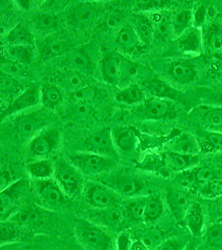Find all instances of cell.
Instances as JSON below:
<instances>
[{
	"label": "cell",
	"instance_id": "obj_11",
	"mask_svg": "<svg viewBox=\"0 0 222 250\" xmlns=\"http://www.w3.org/2000/svg\"><path fill=\"white\" fill-rule=\"evenodd\" d=\"M41 104V88L37 86H30L24 91L15 97L9 104L1 111V121L12 115L23 113L35 108Z\"/></svg>",
	"mask_w": 222,
	"mask_h": 250
},
{
	"label": "cell",
	"instance_id": "obj_37",
	"mask_svg": "<svg viewBox=\"0 0 222 250\" xmlns=\"http://www.w3.org/2000/svg\"><path fill=\"white\" fill-rule=\"evenodd\" d=\"M147 196L133 197L128 201L125 208H123L126 218L131 221H143L145 213Z\"/></svg>",
	"mask_w": 222,
	"mask_h": 250
},
{
	"label": "cell",
	"instance_id": "obj_33",
	"mask_svg": "<svg viewBox=\"0 0 222 250\" xmlns=\"http://www.w3.org/2000/svg\"><path fill=\"white\" fill-rule=\"evenodd\" d=\"M121 60V72H120V85L123 88L126 86L135 83V81L139 80L143 74V66L137 62L125 58H120Z\"/></svg>",
	"mask_w": 222,
	"mask_h": 250
},
{
	"label": "cell",
	"instance_id": "obj_43",
	"mask_svg": "<svg viewBox=\"0 0 222 250\" xmlns=\"http://www.w3.org/2000/svg\"><path fill=\"white\" fill-rule=\"evenodd\" d=\"M205 245L212 249H222V222L212 223L203 233Z\"/></svg>",
	"mask_w": 222,
	"mask_h": 250
},
{
	"label": "cell",
	"instance_id": "obj_1",
	"mask_svg": "<svg viewBox=\"0 0 222 250\" xmlns=\"http://www.w3.org/2000/svg\"><path fill=\"white\" fill-rule=\"evenodd\" d=\"M74 234L85 250H114L115 243L109 232L89 219H77Z\"/></svg>",
	"mask_w": 222,
	"mask_h": 250
},
{
	"label": "cell",
	"instance_id": "obj_55",
	"mask_svg": "<svg viewBox=\"0 0 222 250\" xmlns=\"http://www.w3.org/2000/svg\"><path fill=\"white\" fill-rule=\"evenodd\" d=\"M133 243H131V238L129 233H122L117 239V250H131Z\"/></svg>",
	"mask_w": 222,
	"mask_h": 250
},
{
	"label": "cell",
	"instance_id": "obj_57",
	"mask_svg": "<svg viewBox=\"0 0 222 250\" xmlns=\"http://www.w3.org/2000/svg\"><path fill=\"white\" fill-rule=\"evenodd\" d=\"M13 184L11 183V174L7 169L2 168L1 174H0V188L1 191L3 190L4 188L9 187V185Z\"/></svg>",
	"mask_w": 222,
	"mask_h": 250
},
{
	"label": "cell",
	"instance_id": "obj_5",
	"mask_svg": "<svg viewBox=\"0 0 222 250\" xmlns=\"http://www.w3.org/2000/svg\"><path fill=\"white\" fill-rule=\"evenodd\" d=\"M101 183L111 188L120 196H140L144 188L143 183L129 171H120L112 173H104Z\"/></svg>",
	"mask_w": 222,
	"mask_h": 250
},
{
	"label": "cell",
	"instance_id": "obj_10",
	"mask_svg": "<svg viewBox=\"0 0 222 250\" xmlns=\"http://www.w3.org/2000/svg\"><path fill=\"white\" fill-rule=\"evenodd\" d=\"M30 189L29 183L25 179H19L6 188L0 193L1 221L7 220L16 212L18 202L24 198Z\"/></svg>",
	"mask_w": 222,
	"mask_h": 250
},
{
	"label": "cell",
	"instance_id": "obj_32",
	"mask_svg": "<svg viewBox=\"0 0 222 250\" xmlns=\"http://www.w3.org/2000/svg\"><path fill=\"white\" fill-rule=\"evenodd\" d=\"M63 91L57 84L49 83L41 88V104L46 109H56L63 104Z\"/></svg>",
	"mask_w": 222,
	"mask_h": 250
},
{
	"label": "cell",
	"instance_id": "obj_16",
	"mask_svg": "<svg viewBox=\"0 0 222 250\" xmlns=\"http://www.w3.org/2000/svg\"><path fill=\"white\" fill-rule=\"evenodd\" d=\"M44 217H46L45 213L39 208L26 206L16 211L9 219L20 225L26 230H29L42 225Z\"/></svg>",
	"mask_w": 222,
	"mask_h": 250
},
{
	"label": "cell",
	"instance_id": "obj_60",
	"mask_svg": "<svg viewBox=\"0 0 222 250\" xmlns=\"http://www.w3.org/2000/svg\"><path fill=\"white\" fill-rule=\"evenodd\" d=\"M185 250H197V248L195 245V244L189 242V244H188L187 246L185 248Z\"/></svg>",
	"mask_w": 222,
	"mask_h": 250
},
{
	"label": "cell",
	"instance_id": "obj_51",
	"mask_svg": "<svg viewBox=\"0 0 222 250\" xmlns=\"http://www.w3.org/2000/svg\"><path fill=\"white\" fill-rule=\"evenodd\" d=\"M188 244L187 239L173 237L163 240L154 250H185Z\"/></svg>",
	"mask_w": 222,
	"mask_h": 250
},
{
	"label": "cell",
	"instance_id": "obj_46",
	"mask_svg": "<svg viewBox=\"0 0 222 250\" xmlns=\"http://www.w3.org/2000/svg\"><path fill=\"white\" fill-rule=\"evenodd\" d=\"M124 217V210L120 207V205L102 210V219L104 224L111 227L119 226L122 224Z\"/></svg>",
	"mask_w": 222,
	"mask_h": 250
},
{
	"label": "cell",
	"instance_id": "obj_3",
	"mask_svg": "<svg viewBox=\"0 0 222 250\" xmlns=\"http://www.w3.org/2000/svg\"><path fill=\"white\" fill-rule=\"evenodd\" d=\"M54 179L69 198L83 194L86 183L83 174L68 159H59L55 162Z\"/></svg>",
	"mask_w": 222,
	"mask_h": 250
},
{
	"label": "cell",
	"instance_id": "obj_44",
	"mask_svg": "<svg viewBox=\"0 0 222 250\" xmlns=\"http://www.w3.org/2000/svg\"><path fill=\"white\" fill-rule=\"evenodd\" d=\"M34 25L40 33H51L57 28V18L50 13H39L34 19Z\"/></svg>",
	"mask_w": 222,
	"mask_h": 250
},
{
	"label": "cell",
	"instance_id": "obj_29",
	"mask_svg": "<svg viewBox=\"0 0 222 250\" xmlns=\"http://www.w3.org/2000/svg\"><path fill=\"white\" fill-rule=\"evenodd\" d=\"M6 42L9 45H33L35 44V35L29 26L18 23L6 34Z\"/></svg>",
	"mask_w": 222,
	"mask_h": 250
},
{
	"label": "cell",
	"instance_id": "obj_31",
	"mask_svg": "<svg viewBox=\"0 0 222 250\" xmlns=\"http://www.w3.org/2000/svg\"><path fill=\"white\" fill-rule=\"evenodd\" d=\"M117 102L127 105L139 104L145 100V91L141 84L137 83L122 88L115 95Z\"/></svg>",
	"mask_w": 222,
	"mask_h": 250
},
{
	"label": "cell",
	"instance_id": "obj_47",
	"mask_svg": "<svg viewBox=\"0 0 222 250\" xmlns=\"http://www.w3.org/2000/svg\"><path fill=\"white\" fill-rule=\"evenodd\" d=\"M191 177H192V183H197L201 185V187L206 183L210 182L213 179H217L216 173L212 168L208 166H202V167H196L191 170Z\"/></svg>",
	"mask_w": 222,
	"mask_h": 250
},
{
	"label": "cell",
	"instance_id": "obj_19",
	"mask_svg": "<svg viewBox=\"0 0 222 250\" xmlns=\"http://www.w3.org/2000/svg\"><path fill=\"white\" fill-rule=\"evenodd\" d=\"M115 42L119 49L129 54H136L143 46L131 23L118 29Z\"/></svg>",
	"mask_w": 222,
	"mask_h": 250
},
{
	"label": "cell",
	"instance_id": "obj_13",
	"mask_svg": "<svg viewBox=\"0 0 222 250\" xmlns=\"http://www.w3.org/2000/svg\"><path fill=\"white\" fill-rule=\"evenodd\" d=\"M101 12L102 9L97 3L89 2L76 3L69 10V23L76 29H88L97 22Z\"/></svg>",
	"mask_w": 222,
	"mask_h": 250
},
{
	"label": "cell",
	"instance_id": "obj_22",
	"mask_svg": "<svg viewBox=\"0 0 222 250\" xmlns=\"http://www.w3.org/2000/svg\"><path fill=\"white\" fill-rule=\"evenodd\" d=\"M197 115L201 125L206 130L222 132V106H200Z\"/></svg>",
	"mask_w": 222,
	"mask_h": 250
},
{
	"label": "cell",
	"instance_id": "obj_8",
	"mask_svg": "<svg viewBox=\"0 0 222 250\" xmlns=\"http://www.w3.org/2000/svg\"><path fill=\"white\" fill-rule=\"evenodd\" d=\"M35 188L40 201L48 209H59L64 207L69 201V197L54 178L35 180Z\"/></svg>",
	"mask_w": 222,
	"mask_h": 250
},
{
	"label": "cell",
	"instance_id": "obj_48",
	"mask_svg": "<svg viewBox=\"0 0 222 250\" xmlns=\"http://www.w3.org/2000/svg\"><path fill=\"white\" fill-rule=\"evenodd\" d=\"M1 72L15 78L26 77L28 75V69L25 65H23L9 59L3 60L2 61Z\"/></svg>",
	"mask_w": 222,
	"mask_h": 250
},
{
	"label": "cell",
	"instance_id": "obj_12",
	"mask_svg": "<svg viewBox=\"0 0 222 250\" xmlns=\"http://www.w3.org/2000/svg\"><path fill=\"white\" fill-rule=\"evenodd\" d=\"M86 152L109 157L111 159L117 158V148L114 145L111 129L104 128L95 131L90 134L84 142Z\"/></svg>",
	"mask_w": 222,
	"mask_h": 250
},
{
	"label": "cell",
	"instance_id": "obj_45",
	"mask_svg": "<svg viewBox=\"0 0 222 250\" xmlns=\"http://www.w3.org/2000/svg\"><path fill=\"white\" fill-rule=\"evenodd\" d=\"M203 39H205V44L210 50L222 51V27L220 24L216 23L210 26Z\"/></svg>",
	"mask_w": 222,
	"mask_h": 250
},
{
	"label": "cell",
	"instance_id": "obj_40",
	"mask_svg": "<svg viewBox=\"0 0 222 250\" xmlns=\"http://www.w3.org/2000/svg\"><path fill=\"white\" fill-rule=\"evenodd\" d=\"M69 44L63 40H54L46 42L41 49V58L43 60H53L62 57L68 52Z\"/></svg>",
	"mask_w": 222,
	"mask_h": 250
},
{
	"label": "cell",
	"instance_id": "obj_30",
	"mask_svg": "<svg viewBox=\"0 0 222 250\" xmlns=\"http://www.w3.org/2000/svg\"><path fill=\"white\" fill-rule=\"evenodd\" d=\"M27 171L34 180H44L54 178L55 163L48 159H36L28 163Z\"/></svg>",
	"mask_w": 222,
	"mask_h": 250
},
{
	"label": "cell",
	"instance_id": "obj_59",
	"mask_svg": "<svg viewBox=\"0 0 222 250\" xmlns=\"http://www.w3.org/2000/svg\"><path fill=\"white\" fill-rule=\"evenodd\" d=\"M215 162H216L217 165H218L220 167H222V152L217 153V157L215 158Z\"/></svg>",
	"mask_w": 222,
	"mask_h": 250
},
{
	"label": "cell",
	"instance_id": "obj_15",
	"mask_svg": "<svg viewBox=\"0 0 222 250\" xmlns=\"http://www.w3.org/2000/svg\"><path fill=\"white\" fill-rule=\"evenodd\" d=\"M63 68L77 72L82 75H91L94 73L93 61L87 50L77 48L67 54L63 61Z\"/></svg>",
	"mask_w": 222,
	"mask_h": 250
},
{
	"label": "cell",
	"instance_id": "obj_35",
	"mask_svg": "<svg viewBox=\"0 0 222 250\" xmlns=\"http://www.w3.org/2000/svg\"><path fill=\"white\" fill-rule=\"evenodd\" d=\"M1 245H9L18 242L24 238L26 229L9 219L1 221Z\"/></svg>",
	"mask_w": 222,
	"mask_h": 250
},
{
	"label": "cell",
	"instance_id": "obj_52",
	"mask_svg": "<svg viewBox=\"0 0 222 250\" xmlns=\"http://www.w3.org/2000/svg\"><path fill=\"white\" fill-rule=\"evenodd\" d=\"M124 20L125 15L122 10L117 9H111L106 16V25L111 29H120L125 24Z\"/></svg>",
	"mask_w": 222,
	"mask_h": 250
},
{
	"label": "cell",
	"instance_id": "obj_41",
	"mask_svg": "<svg viewBox=\"0 0 222 250\" xmlns=\"http://www.w3.org/2000/svg\"><path fill=\"white\" fill-rule=\"evenodd\" d=\"M25 89L26 88L22 85V83H20L19 81L17 80V78L13 77L1 72L0 91L2 95L16 97Z\"/></svg>",
	"mask_w": 222,
	"mask_h": 250
},
{
	"label": "cell",
	"instance_id": "obj_2",
	"mask_svg": "<svg viewBox=\"0 0 222 250\" xmlns=\"http://www.w3.org/2000/svg\"><path fill=\"white\" fill-rule=\"evenodd\" d=\"M66 159L83 175L89 177L102 176L116 164L114 159L86 151L71 152Z\"/></svg>",
	"mask_w": 222,
	"mask_h": 250
},
{
	"label": "cell",
	"instance_id": "obj_49",
	"mask_svg": "<svg viewBox=\"0 0 222 250\" xmlns=\"http://www.w3.org/2000/svg\"><path fill=\"white\" fill-rule=\"evenodd\" d=\"M200 194L209 200L222 196V180L213 179L203 185L200 189Z\"/></svg>",
	"mask_w": 222,
	"mask_h": 250
},
{
	"label": "cell",
	"instance_id": "obj_25",
	"mask_svg": "<svg viewBox=\"0 0 222 250\" xmlns=\"http://www.w3.org/2000/svg\"><path fill=\"white\" fill-rule=\"evenodd\" d=\"M114 145L118 150L129 154L137 146V138L133 131L126 127H118L111 129Z\"/></svg>",
	"mask_w": 222,
	"mask_h": 250
},
{
	"label": "cell",
	"instance_id": "obj_34",
	"mask_svg": "<svg viewBox=\"0 0 222 250\" xmlns=\"http://www.w3.org/2000/svg\"><path fill=\"white\" fill-rule=\"evenodd\" d=\"M151 22L153 23L155 34L163 40H166L173 34L171 19L172 15H170L167 12L156 11L149 15Z\"/></svg>",
	"mask_w": 222,
	"mask_h": 250
},
{
	"label": "cell",
	"instance_id": "obj_38",
	"mask_svg": "<svg viewBox=\"0 0 222 250\" xmlns=\"http://www.w3.org/2000/svg\"><path fill=\"white\" fill-rule=\"evenodd\" d=\"M193 19V13L189 9H181L175 12L171 19L174 35L179 38L190 29Z\"/></svg>",
	"mask_w": 222,
	"mask_h": 250
},
{
	"label": "cell",
	"instance_id": "obj_61",
	"mask_svg": "<svg viewBox=\"0 0 222 250\" xmlns=\"http://www.w3.org/2000/svg\"><path fill=\"white\" fill-rule=\"evenodd\" d=\"M221 103L222 104V96L221 97Z\"/></svg>",
	"mask_w": 222,
	"mask_h": 250
},
{
	"label": "cell",
	"instance_id": "obj_18",
	"mask_svg": "<svg viewBox=\"0 0 222 250\" xmlns=\"http://www.w3.org/2000/svg\"><path fill=\"white\" fill-rule=\"evenodd\" d=\"M191 202L190 194L182 189H171L166 193L168 208L178 221H184L185 213Z\"/></svg>",
	"mask_w": 222,
	"mask_h": 250
},
{
	"label": "cell",
	"instance_id": "obj_36",
	"mask_svg": "<svg viewBox=\"0 0 222 250\" xmlns=\"http://www.w3.org/2000/svg\"><path fill=\"white\" fill-rule=\"evenodd\" d=\"M8 59L23 65L30 64L35 58L33 45H9L6 48Z\"/></svg>",
	"mask_w": 222,
	"mask_h": 250
},
{
	"label": "cell",
	"instance_id": "obj_26",
	"mask_svg": "<svg viewBox=\"0 0 222 250\" xmlns=\"http://www.w3.org/2000/svg\"><path fill=\"white\" fill-rule=\"evenodd\" d=\"M168 151L189 155H198L201 146L196 137L189 133H183L171 141Z\"/></svg>",
	"mask_w": 222,
	"mask_h": 250
},
{
	"label": "cell",
	"instance_id": "obj_39",
	"mask_svg": "<svg viewBox=\"0 0 222 250\" xmlns=\"http://www.w3.org/2000/svg\"><path fill=\"white\" fill-rule=\"evenodd\" d=\"M164 212V204L158 195H148L143 221L153 223L159 219Z\"/></svg>",
	"mask_w": 222,
	"mask_h": 250
},
{
	"label": "cell",
	"instance_id": "obj_50",
	"mask_svg": "<svg viewBox=\"0 0 222 250\" xmlns=\"http://www.w3.org/2000/svg\"><path fill=\"white\" fill-rule=\"evenodd\" d=\"M95 94L96 90L93 87L86 85L69 94V100L72 104H88L93 100Z\"/></svg>",
	"mask_w": 222,
	"mask_h": 250
},
{
	"label": "cell",
	"instance_id": "obj_17",
	"mask_svg": "<svg viewBox=\"0 0 222 250\" xmlns=\"http://www.w3.org/2000/svg\"><path fill=\"white\" fill-rule=\"evenodd\" d=\"M184 222L191 235L199 238L205 232V212L199 202H191L185 213Z\"/></svg>",
	"mask_w": 222,
	"mask_h": 250
},
{
	"label": "cell",
	"instance_id": "obj_14",
	"mask_svg": "<svg viewBox=\"0 0 222 250\" xmlns=\"http://www.w3.org/2000/svg\"><path fill=\"white\" fill-rule=\"evenodd\" d=\"M166 72L172 82L180 85L190 84L197 76L196 66L187 60H177L169 62Z\"/></svg>",
	"mask_w": 222,
	"mask_h": 250
},
{
	"label": "cell",
	"instance_id": "obj_58",
	"mask_svg": "<svg viewBox=\"0 0 222 250\" xmlns=\"http://www.w3.org/2000/svg\"><path fill=\"white\" fill-rule=\"evenodd\" d=\"M18 5L19 6L20 8L24 9V10H29L33 5V1H17Z\"/></svg>",
	"mask_w": 222,
	"mask_h": 250
},
{
	"label": "cell",
	"instance_id": "obj_28",
	"mask_svg": "<svg viewBox=\"0 0 222 250\" xmlns=\"http://www.w3.org/2000/svg\"><path fill=\"white\" fill-rule=\"evenodd\" d=\"M166 163L168 166L173 171L184 172L196 168L199 165L200 158L198 155L179 154L176 152H166Z\"/></svg>",
	"mask_w": 222,
	"mask_h": 250
},
{
	"label": "cell",
	"instance_id": "obj_21",
	"mask_svg": "<svg viewBox=\"0 0 222 250\" xmlns=\"http://www.w3.org/2000/svg\"><path fill=\"white\" fill-rule=\"evenodd\" d=\"M121 60L112 53H108L103 56L100 62V73L103 80L107 83L113 86H119Z\"/></svg>",
	"mask_w": 222,
	"mask_h": 250
},
{
	"label": "cell",
	"instance_id": "obj_56",
	"mask_svg": "<svg viewBox=\"0 0 222 250\" xmlns=\"http://www.w3.org/2000/svg\"><path fill=\"white\" fill-rule=\"evenodd\" d=\"M207 9L205 6L202 5L200 6L199 8L197 9V11L195 12V14H193V21L196 23L197 27L203 24L205 22V20L207 19Z\"/></svg>",
	"mask_w": 222,
	"mask_h": 250
},
{
	"label": "cell",
	"instance_id": "obj_6",
	"mask_svg": "<svg viewBox=\"0 0 222 250\" xmlns=\"http://www.w3.org/2000/svg\"><path fill=\"white\" fill-rule=\"evenodd\" d=\"M83 194L86 202L100 210L117 206L121 202L119 194L101 182H86Z\"/></svg>",
	"mask_w": 222,
	"mask_h": 250
},
{
	"label": "cell",
	"instance_id": "obj_20",
	"mask_svg": "<svg viewBox=\"0 0 222 250\" xmlns=\"http://www.w3.org/2000/svg\"><path fill=\"white\" fill-rule=\"evenodd\" d=\"M141 85L145 93L147 92L151 97L173 100H176L178 95V92L173 87L159 78H147L141 82Z\"/></svg>",
	"mask_w": 222,
	"mask_h": 250
},
{
	"label": "cell",
	"instance_id": "obj_53",
	"mask_svg": "<svg viewBox=\"0 0 222 250\" xmlns=\"http://www.w3.org/2000/svg\"><path fill=\"white\" fill-rule=\"evenodd\" d=\"M207 213L212 223L222 222V196L210 200Z\"/></svg>",
	"mask_w": 222,
	"mask_h": 250
},
{
	"label": "cell",
	"instance_id": "obj_23",
	"mask_svg": "<svg viewBox=\"0 0 222 250\" xmlns=\"http://www.w3.org/2000/svg\"><path fill=\"white\" fill-rule=\"evenodd\" d=\"M177 44L184 54H199L203 45V32L197 27L190 28L178 38Z\"/></svg>",
	"mask_w": 222,
	"mask_h": 250
},
{
	"label": "cell",
	"instance_id": "obj_4",
	"mask_svg": "<svg viewBox=\"0 0 222 250\" xmlns=\"http://www.w3.org/2000/svg\"><path fill=\"white\" fill-rule=\"evenodd\" d=\"M133 115L141 120H171L177 115V110L172 100L150 97L134 108Z\"/></svg>",
	"mask_w": 222,
	"mask_h": 250
},
{
	"label": "cell",
	"instance_id": "obj_42",
	"mask_svg": "<svg viewBox=\"0 0 222 250\" xmlns=\"http://www.w3.org/2000/svg\"><path fill=\"white\" fill-rule=\"evenodd\" d=\"M201 151L205 153L222 152V132L206 131L203 135L202 144H200Z\"/></svg>",
	"mask_w": 222,
	"mask_h": 250
},
{
	"label": "cell",
	"instance_id": "obj_9",
	"mask_svg": "<svg viewBox=\"0 0 222 250\" xmlns=\"http://www.w3.org/2000/svg\"><path fill=\"white\" fill-rule=\"evenodd\" d=\"M47 116L43 111L35 110L22 113L15 118L13 129L18 136L32 140L40 131L46 128Z\"/></svg>",
	"mask_w": 222,
	"mask_h": 250
},
{
	"label": "cell",
	"instance_id": "obj_54",
	"mask_svg": "<svg viewBox=\"0 0 222 250\" xmlns=\"http://www.w3.org/2000/svg\"><path fill=\"white\" fill-rule=\"evenodd\" d=\"M74 105L70 110L73 112L74 115L76 117H89L92 112V108L88 104H73Z\"/></svg>",
	"mask_w": 222,
	"mask_h": 250
},
{
	"label": "cell",
	"instance_id": "obj_24",
	"mask_svg": "<svg viewBox=\"0 0 222 250\" xmlns=\"http://www.w3.org/2000/svg\"><path fill=\"white\" fill-rule=\"evenodd\" d=\"M55 79V84L62 88L63 91L68 92L69 94L88 85L83 75L68 68L57 71Z\"/></svg>",
	"mask_w": 222,
	"mask_h": 250
},
{
	"label": "cell",
	"instance_id": "obj_27",
	"mask_svg": "<svg viewBox=\"0 0 222 250\" xmlns=\"http://www.w3.org/2000/svg\"><path fill=\"white\" fill-rule=\"evenodd\" d=\"M131 25L143 46L151 45L155 36V29L150 17L145 14H137L134 17Z\"/></svg>",
	"mask_w": 222,
	"mask_h": 250
},
{
	"label": "cell",
	"instance_id": "obj_7",
	"mask_svg": "<svg viewBox=\"0 0 222 250\" xmlns=\"http://www.w3.org/2000/svg\"><path fill=\"white\" fill-rule=\"evenodd\" d=\"M61 134L58 128L46 127L29 141L28 153L34 159H47L59 146Z\"/></svg>",
	"mask_w": 222,
	"mask_h": 250
}]
</instances>
